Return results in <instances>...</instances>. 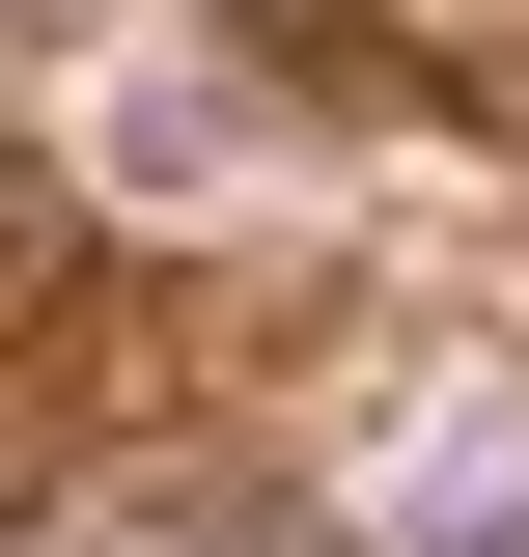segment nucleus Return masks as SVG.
Segmentation results:
<instances>
[{"instance_id":"1","label":"nucleus","mask_w":529,"mask_h":557,"mask_svg":"<svg viewBox=\"0 0 529 557\" xmlns=\"http://www.w3.org/2000/svg\"><path fill=\"white\" fill-rule=\"evenodd\" d=\"M391 557H529V418H418L391 446Z\"/></svg>"}]
</instances>
